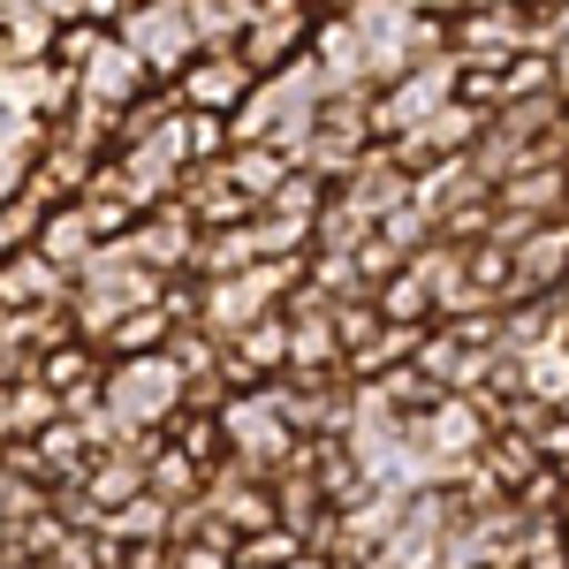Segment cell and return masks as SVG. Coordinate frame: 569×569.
Returning <instances> with one entry per match:
<instances>
[{
  "instance_id": "7",
  "label": "cell",
  "mask_w": 569,
  "mask_h": 569,
  "mask_svg": "<svg viewBox=\"0 0 569 569\" xmlns=\"http://www.w3.org/2000/svg\"><path fill=\"white\" fill-rule=\"evenodd\" d=\"M463 8H517V0H463Z\"/></svg>"
},
{
  "instance_id": "3",
  "label": "cell",
  "mask_w": 569,
  "mask_h": 569,
  "mask_svg": "<svg viewBox=\"0 0 569 569\" xmlns=\"http://www.w3.org/2000/svg\"><path fill=\"white\" fill-rule=\"evenodd\" d=\"M220 426H228V448H236L243 463H281L289 440H297L273 395H228V402H220Z\"/></svg>"
},
{
  "instance_id": "4",
  "label": "cell",
  "mask_w": 569,
  "mask_h": 569,
  "mask_svg": "<svg viewBox=\"0 0 569 569\" xmlns=\"http://www.w3.org/2000/svg\"><path fill=\"white\" fill-rule=\"evenodd\" d=\"M190 61H198V69H182V99H190L198 114H236L243 91H251V69L236 61V46H198Z\"/></svg>"
},
{
  "instance_id": "1",
  "label": "cell",
  "mask_w": 569,
  "mask_h": 569,
  "mask_svg": "<svg viewBox=\"0 0 569 569\" xmlns=\"http://www.w3.org/2000/svg\"><path fill=\"white\" fill-rule=\"evenodd\" d=\"M176 402H182V365L168 350L122 357L114 380H107V410H114V426H160V418H176Z\"/></svg>"
},
{
  "instance_id": "6",
  "label": "cell",
  "mask_w": 569,
  "mask_h": 569,
  "mask_svg": "<svg viewBox=\"0 0 569 569\" xmlns=\"http://www.w3.org/2000/svg\"><path fill=\"white\" fill-rule=\"evenodd\" d=\"M402 8H418V16H433V8H456V0H402Z\"/></svg>"
},
{
  "instance_id": "5",
  "label": "cell",
  "mask_w": 569,
  "mask_h": 569,
  "mask_svg": "<svg viewBox=\"0 0 569 569\" xmlns=\"http://www.w3.org/2000/svg\"><path fill=\"white\" fill-rule=\"evenodd\" d=\"M84 365H91V350H84V342H69V350H53V357H46V388H69V380L84 388Z\"/></svg>"
},
{
  "instance_id": "2",
  "label": "cell",
  "mask_w": 569,
  "mask_h": 569,
  "mask_svg": "<svg viewBox=\"0 0 569 569\" xmlns=\"http://www.w3.org/2000/svg\"><path fill=\"white\" fill-rule=\"evenodd\" d=\"M305 46H311V8L305 0H259L251 23L236 31V61H243L251 77H273V69H289V61H305Z\"/></svg>"
}]
</instances>
